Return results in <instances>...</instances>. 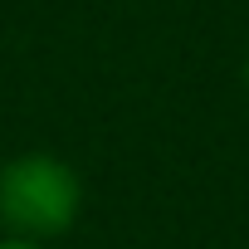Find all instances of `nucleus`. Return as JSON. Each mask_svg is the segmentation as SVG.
<instances>
[{
	"mask_svg": "<svg viewBox=\"0 0 249 249\" xmlns=\"http://www.w3.org/2000/svg\"><path fill=\"white\" fill-rule=\"evenodd\" d=\"M83 210L78 171L54 152H20L0 166V225L5 234L49 244L73 230Z\"/></svg>",
	"mask_w": 249,
	"mask_h": 249,
	"instance_id": "f257e3e1",
	"label": "nucleus"
},
{
	"mask_svg": "<svg viewBox=\"0 0 249 249\" xmlns=\"http://www.w3.org/2000/svg\"><path fill=\"white\" fill-rule=\"evenodd\" d=\"M0 249H44V244H35V239H20V234H5V239H0Z\"/></svg>",
	"mask_w": 249,
	"mask_h": 249,
	"instance_id": "f03ea898",
	"label": "nucleus"
},
{
	"mask_svg": "<svg viewBox=\"0 0 249 249\" xmlns=\"http://www.w3.org/2000/svg\"><path fill=\"white\" fill-rule=\"evenodd\" d=\"M244 83H249V64H244Z\"/></svg>",
	"mask_w": 249,
	"mask_h": 249,
	"instance_id": "7ed1b4c3",
	"label": "nucleus"
}]
</instances>
